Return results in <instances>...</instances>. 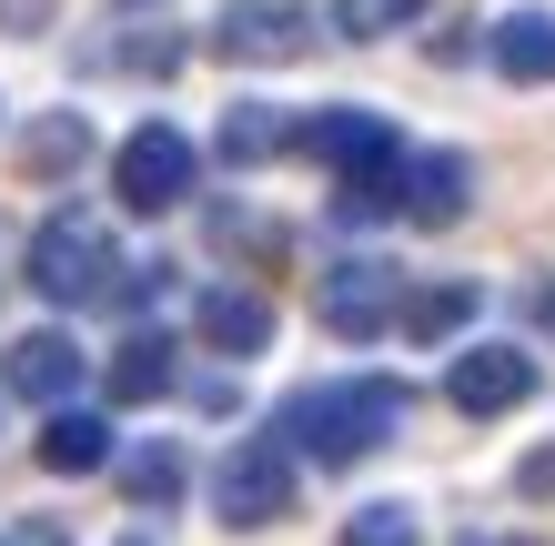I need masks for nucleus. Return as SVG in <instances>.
I'll return each instance as SVG.
<instances>
[{"instance_id":"obj_1","label":"nucleus","mask_w":555,"mask_h":546,"mask_svg":"<svg viewBox=\"0 0 555 546\" xmlns=\"http://www.w3.org/2000/svg\"><path fill=\"white\" fill-rule=\"evenodd\" d=\"M404 415H414L404 374H344V384H304V395L283 405V435H293V456H313V466H364Z\"/></svg>"},{"instance_id":"obj_2","label":"nucleus","mask_w":555,"mask_h":546,"mask_svg":"<svg viewBox=\"0 0 555 546\" xmlns=\"http://www.w3.org/2000/svg\"><path fill=\"white\" fill-rule=\"evenodd\" d=\"M121 264V253H112V223L102 213H51L41 223V233H30V253H21V274H30V294H41V304H102L112 294V274Z\"/></svg>"},{"instance_id":"obj_3","label":"nucleus","mask_w":555,"mask_h":546,"mask_svg":"<svg viewBox=\"0 0 555 546\" xmlns=\"http://www.w3.org/2000/svg\"><path fill=\"white\" fill-rule=\"evenodd\" d=\"M212 517L233 536H263L293 517V435H243L212 475Z\"/></svg>"},{"instance_id":"obj_4","label":"nucleus","mask_w":555,"mask_h":546,"mask_svg":"<svg viewBox=\"0 0 555 546\" xmlns=\"http://www.w3.org/2000/svg\"><path fill=\"white\" fill-rule=\"evenodd\" d=\"M112 192H121V213H172L192 192V142L172 122H142V132L112 152Z\"/></svg>"},{"instance_id":"obj_5","label":"nucleus","mask_w":555,"mask_h":546,"mask_svg":"<svg viewBox=\"0 0 555 546\" xmlns=\"http://www.w3.org/2000/svg\"><path fill=\"white\" fill-rule=\"evenodd\" d=\"M212 51L243 61V72H283V61L313 51V11H293V0H233L212 21Z\"/></svg>"},{"instance_id":"obj_6","label":"nucleus","mask_w":555,"mask_h":546,"mask_svg":"<svg viewBox=\"0 0 555 546\" xmlns=\"http://www.w3.org/2000/svg\"><path fill=\"white\" fill-rule=\"evenodd\" d=\"M313 314H323V334L374 344L384 325H395V264H374V253H353V264H323V283H313Z\"/></svg>"},{"instance_id":"obj_7","label":"nucleus","mask_w":555,"mask_h":546,"mask_svg":"<svg viewBox=\"0 0 555 546\" xmlns=\"http://www.w3.org/2000/svg\"><path fill=\"white\" fill-rule=\"evenodd\" d=\"M535 395V355L526 344H465V355L444 365V405L454 415H515Z\"/></svg>"},{"instance_id":"obj_8","label":"nucleus","mask_w":555,"mask_h":546,"mask_svg":"<svg viewBox=\"0 0 555 546\" xmlns=\"http://www.w3.org/2000/svg\"><path fill=\"white\" fill-rule=\"evenodd\" d=\"M304 152L313 163H334V173H384V163H404V142H395V122L384 112H313L304 122Z\"/></svg>"},{"instance_id":"obj_9","label":"nucleus","mask_w":555,"mask_h":546,"mask_svg":"<svg viewBox=\"0 0 555 546\" xmlns=\"http://www.w3.org/2000/svg\"><path fill=\"white\" fill-rule=\"evenodd\" d=\"M465 203H475V163L465 152H414L404 163V223L444 233V223H465Z\"/></svg>"},{"instance_id":"obj_10","label":"nucleus","mask_w":555,"mask_h":546,"mask_svg":"<svg viewBox=\"0 0 555 546\" xmlns=\"http://www.w3.org/2000/svg\"><path fill=\"white\" fill-rule=\"evenodd\" d=\"M192 334H203L212 344V355H263V344H273V304L263 294H233V283H212V294H192Z\"/></svg>"},{"instance_id":"obj_11","label":"nucleus","mask_w":555,"mask_h":546,"mask_svg":"<svg viewBox=\"0 0 555 546\" xmlns=\"http://www.w3.org/2000/svg\"><path fill=\"white\" fill-rule=\"evenodd\" d=\"M11 395H30V405H72V384H81V344L61 334V325H41V334H21L11 344Z\"/></svg>"},{"instance_id":"obj_12","label":"nucleus","mask_w":555,"mask_h":546,"mask_svg":"<svg viewBox=\"0 0 555 546\" xmlns=\"http://www.w3.org/2000/svg\"><path fill=\"white\" fill-rule=\"evenodd\" d=\"M81 163H91V122L81 112H41L21 132V182H72Z\"/></svg>"},{"instance_id":"obj_13","label":"nucleus","mask_w":555,"mask_h":546,"mask_svg":"<svg viewBox=\"0 0 555 546\" xmlns=\"http://www.w3.org/2000/svg\"><path fill=\"white\" fill-rule=\"evenodd\" d=\"M162 395H172V334L142 325L112 344V405H162Z\"/></svg>"},{"instance_id":"obj_14","label":"nucleus","mask_w":555,"mask_h":546,"mask_svg":"<svg viewBox=\"0 0 555 546\" xmlns=\"http://www.w3.org/2000/svg\"><path fill=\"white\" fill-rule=\"evenodd\" d=\"M485 61H495L505 81H555V11H505Z\"/></svg>"},{"instance_id":"obj_15","label":"nucleus","mask_w":555,"mask_h":546,"mask_svg":"<svg viewBox=\"0 0 555 546\" xmlns=\"http://www.w3.org/2000/svg\"><path fill=\"white\" fill-rule=\"evenodd\" d=\"M41 466H51V475H91V466H112V426H102V415H81V405H51V426H41Z\"/></svg>"},{"instance_id":"obj_16","label":"nucleus","mask_w":555,"mask_h":546,"mask_svg":"<svg viewBox=\"0 0 555 546\" xmlns=\"http://www.w3.org/2000/svg\"><path fill=\"white\" fill-rule=\"evenodd\" d=\"M475 325V283H424V294L404 304V334L414 344H444V334H465Z\"/></svg>"},{"instance_id":"obj_17","label":"nucleus","mask_w":555,"mask_h":546,"mask_svg":"<svg viewBox=\"0 0 555 546\" xmlns=\"http://www.w3.org/2000/svg\"><path fill=\"white\" fill-rule=\"evenodd\" d=\"M182 445H132V456H121V496H132V506H172L182 496Z\"/></svg>"},{"instance_id":"obj_18","label":"nucleus","mask_w":555,"mask_h":546,"mask_svg":"<svg viewBox=\"0 0 555 546\" xmlns=\"http://www.w3.org/2000/svg\"><path fill=\"white\" fill-rule=\"evenodd\" d=\"M293 132H283V112H263V102H233L222 112V163H273Z\"/></svg>"},{"instance_id":"obj_19","label":"nucleus","mask_w":555,"mask_h":546,"mask_svg":"<svg viewBox=\"0 0 555 546\" xmlns=\"http://www.w3.org/2000/svg\"><path fill=\"white\" fill-rule=\"evenodd\" d=\"M344 546H424V517H414L404 496H374V506L344 517Z\"/></svg>"},{"instance_id":"obj_20","label":"nucleus","mask_w":555,"mask_h":546,"mask_svg":"<svg viewBox=\"0 0 555 546\" xmlns=\"http://www.w3.org/2000/svg\"><path fill=\"white\" fill-rule=\"evenodd\" d=\"M424 0H334V30L344 41H384V30H404Z\"/></svg>"},{"instance_id":"obj_21","label":"nucleus","mask_w":555,"mask_h":546,"mask_svg":"<svg viewBox=\"0 0 555 546\" xmlns=\"http://www.w3.org/2000/svg\"><path fill=\"white\" fill-rule=\"evenodd\" d=\"M515 486H526V496H555V445H535V456L515 466Z\"/></svg>"},{"instance_id":"obj_22","label":"nucleus","mask_w":555,"mask_h":546,"mask_svg":"<svg viewBox=\"0 0 555 546\" xmlns=\"http://www.w3.org/2000/svg\"><path fill=\"white\" fill-rule=\"evenodd\" d=\"M51 21V0H0V30H41Z\"/></svg>"},{"instance_id":"obj_23","label":"nucleus","mask_w":555,"mask_h":546,"mask_svg":"<svg viewBox=\"0 0 555 546\" xmlns=\"http://www.w3.org/2000/svg\"><path fill=\"white\" fill-rule=\"evenodd\" d=\"M11 546H72L61 526H11Z\"/></svg>"},{"instance_id":"obj_24","label":"nucleus","mask_w":555,"mask_h":546,"mask_svg":"<svg viewBox=\"0 0 555 546\" xmlns=\"http://www.w3.org/2000/svg\"><path fill=\"white\" fill-rule=\"evenodd\" d=\"M475 546H535V536H475Z\"/></svg>"},{"instance_id":"obj_25","label":"nucleus","mask_w":555,"mask_h":546,"mask_svg":"<svg viewBox=\"0 0 555 546\" xmlns=\"http://www.w3.org/2000/svg\"><path fill=\"white\" fill-rule=\"evenodd\" d=\"M121 546H142V536H121Z\"/></svg>"}]
</instances>
